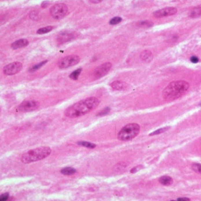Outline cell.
Segmentation results:
<instances>
[{
  "label": "cell",
  "instance_id": "30",
  "mask_svg": "<svg viewBox=\"0 0 201 201\" xmlns=\"http://www.w3.org/2000/svg\"><path fill=\"white\" fill-rule=\"evenodd\" d=\"M177 200H187V201H190L191 199L190 198H187V197H180V198H178Z\"/></svg>",
  "mask_w": 201,
  "mask_h": 201
},
{
  "label": "cell",
  "instance_id": "11",
  "mask_svg": "<svg viewBox=\"0 0 201 201\" xmlns=\"http://www.w3.org/2000/svg\"><path fill=\"white\" fill-rule=\"evenodd\" d=\"M75 36V33L73 32H69V31H63L62 33H60L57 37V40L59 43H66L68 42L71 40H73Z\"/></svg>",
  "mask_w": 201,
  "mask_h": 201
},
{
  "label": "cell",
  "instance_id": "28",
  "mask_svg": "<svg viewBox=\"0 0 201 201\" xmlns=\"http://www.w3.org/2000/svg\"><path fill=\"white\" fill-rule=\"evenodd\" d=\"M142 168H143V167H142L141 165L137 166V167H135V168H133L131 169V173H135V172H138V171H139V169H141Z\"/></svg>",
  "mask_w": 201,
  "mask_h": 201
},
{
  "label": "cell",
  "instance_id": "20",
  "mask_svg": "<svg viewBox=\"0 0 201 201\" xmlns=\"http://www.w3.org/2000/svg\"><path fill=\"white\" fill-rule=\"evenodd\" d=\"M54 27L52 26H47V27H42V28H40V29L37 30V33L38 34H47L48 32H50L53 30Z\"/></svg>",
  "mask_w": 201,
  "mask_h": 201
},
{
  "label": "cell",
  "instance_id": "32",
  "mask_svg": "<svg viewBox=\"0 0 201 201\" xmlns=\"http://www.w3.org/2000/svg\"><path fill=\"white\" fill-rule=\"evenodd\" d=\"M0 112H1V108H0Z\"/></svg>",
  "mask_w": 201,
  "mask_h": 201
},
{
  "label": "cell",
  "instance_id": "8",
  "mask_svg": "<svg viewBox=\"0 0 201 201\" xmlns=\"http://www.w3.org/2000/svg\"><path fill=\"white\" fill-rule=\"evenodd\" d=\"M22 68V64L20 62H14L7 65L3 69V73L7 75H12L19 73Z\"/></svg>",
  "mask_w": 201,
  "mask_h": 201
},
{
  "label": "cell",
  "instance_id": "12",
  "mask_svg": "<svg viewBox=\"0 0 201 201\" xmlns=\"http://www.w3.org/2000/svg\"><path fill=\"white\" fill-rule=\"evenodd\" d=\"M110 87L117 91H125L129 88V85L124 82L114 81L110 84Z\"/></svg>",
  "mask_w": 201,
  "mask_h": 201
},
{
  "label": "cell",
  "instance_id": "14",
  "mask_svg": "<svg viewBox=\"0 0 201 201\" xmlns=\"http://www.w3.org/2000/svg\"><path fill=\"white\" fill-rule=\"evenodd\" d=\"M189 16L191 17V19H197V18H200L201 17V5L196 6L190 12Z\"/></svg>",
  "mask_w": 201,
  "mask_h": 201
},
{
  "label": "cell",
  "instance_id": "2",
  "mask_svg": "<svg viewBox=\"0 0 201 201\" xmlns=\"http://www.w3.org/2000/svg\"><path fill=\"white\" fill-rule=\"evenodd\" d=\"M189 87L190 85L186 81L172 82L163 90L162 96L165 100L173 101L181 97L188 90Z\"/></svg>",
  "mask_w": 201,
  "mask_h": 201
},
{
  "label": "cell",
  "instance_id": "6",
  "mask_svg": "<svg viewBox=\"0 0 201 201\" xmlns=\"http://www.w3.org/2000/svg\"><path fill=\"white\" fill-rule=\"evenodd\" d=\"M80 61V57L77 55H70L65 56L58 62V67L60 69H67L78 64Z\"/></svg>",
  "mask_w": 201,
  "mask_h": 201
},
{
  "label": "cell",
  "instance_id": "10",
  "mask_svg": "<svg viewBox=\"0 0 201 201\" xmlns=\"http://www.w3.org/2000/svg\"><path fill=\"white\" fill-rule=\"evenodd\" d=\"M178 12V9L174 7H167L158 10L154 12V16L156 18H162V17L171 16L175 15Z\"/></svg>",
  "mask_w": 201,
  "mask_h": 201
},
{
  "label": "cell",
  "instance_id": "7",
  "mask_svg": "<svg viewBox=\"0 0 201 201\" xmlns=\"http://www.w3.org/2000/svg\"><path fill=\"white\" fill-rule=\"evenodd\" d=\"M39 106V102H35V101H27V102H25L21 103L18 107L17 110L21 112H31L38 109Z\"/></svg>",
  "mask_w": 201,
  "mask_h": 201
},
{
  "label": "cell",
  "instance_id": "31",
  "mask_svg": "<svg viewBox=\"0 0 201 201\" xmlns=\"http://www.w3.org/2000/svg\"><path fill=\"white\" fill-rule=\"evenodd\" d=\"M103 0H90V2H92V3H94V4H97V3H100V2H102Z\"/></svg>",
  "mask_w": 201,
  "mask_h": 201
},
{
  "label": "cell",
  "instance_id": "24",
  "mask_svg": "<svg viewBox=\"0 0 201 201\" xmlns=\"http://www.w3.org/2000/svg\"><path fill=\"white\" fill-rule=\"evenodd\" d=\"M192 169L195 172H197L198 174H201V164L199 163H194L192 165Z\"/></svg>",
  "mask_w": 201,
  "mask_h": 201
},
{
  "label": "cell",
  "instance_id": "22",
  "mask_svg": "<svg viewBox=\"0 0 201 201\" xmlns=\"http://www.w3.org/2000/svg\"><path fill=\"white\" fill-rule=\"evenodd\" d=\"M169 129V127H163V128H160L158 129V130H157L154 131L153 133H152L149 134V136H156V135H158V134H161V133H164V132H165V131H167Z\"/></svg>",
  "mask_w": 201,
  "mask_h": 201
},
{
  "label": "cell",
  "instance_id": "29",
  "mask_svg": "<svg viewBox=\"0 0 201 201\" xmlns=\"http://www.w3.org/2000/svg\"><path fill=\"white\" fill-rule=\"evenodd\" d=\"M191 61L192 62H193V63H197V62H199V59H198V57H197V56H192L191 58Z\"/></svg>",
  "mask_w": 201,
  "mask_h": 201
},
{
  "label": "cell",
  "instance_id": "16",
  "mask_svg": "<svg viewBox=\"0 0 201 201\" xmlns=\"http://www.w3.org/2000/svg\"><path fill=\"white\" fill-rule=\"evenodd\" d=\"M159 183H161L162 185H165V186H169L173 183V179L168 175L162 176L159 178Z\"/></svg>",
  "mask_w": 201,
  "mask_h": 201
},
{
  "label": "cell",
  "instance_id": "13",
  "mask_svg": "<svg viewBox=\"0 0 201 201\" xmlns=\"http://www.w3.org/2000/svg\"><path fill=\"white\" fill-rule=\"evenodd\" d=\"M28 44H29V42H28V40H27L20 39V40H16V41L14 42V43H13L12 45H11V47H12V49H15V50H16V49H19V48L25 47H26V46L28 45Z\"/></svg>",
  "mask_w": 201,
  "mask_h": 201
},
{
  "label": "cell",
  "instance_id": "26",
  "mask_svg": "<svg viewBox=\"0 0 201 201\" xmlns=\"http://www.w3.org/2000/svg\"><path fill=\"white\" fill-rule=\"evenodd\" d=\"M109 112H110V108H106L105 109L102 110V111L100 112L99 114H97V116H104V115H106V114H108Z\"/></svg>",
  "mask_w": 201,
  "mask_h": 201
},
{
  "label": "cell",
  "instance_id": "15",
  "mask_svg": "<svg viewBox=\"0 0 201 201\" xmlns=\"http://www.w3.org/2000/svg\"><path fill=\"white\" fill-rule=\"evenodd\" d=\"M152 57V54L149 50H143L140 54V58L142 59V60L145 61V62H149V60H151Z\"/></svg>",
  "mask_w": 201,
  "mask_h": 201
},
{
  "label": "cell",
  "instance_id": "19",
  "mask_svg": "<svg viewBox=\"0 0 201 201\" xmlns=\"http://www.w3.org/2000/svg\"><path fill=\"white\" fill-rule=\"evenodd\" d=\"M78 145H81V146H84V147L89 148V149H94V148L96 147L95 144L94 143H89V142L86 141H79L78 142Z\"/></svg>",
  "mask_w": 201,
  "mask_h": 201
},
{
  "label": "cell",
  "instance_id": "1",
  "mask_svg": "<svg viewBox=\"0 0 201 201\" xmlns=\"http://www.w3.org/2000/svg\"><path fill=\"white\" fill-rule=\"evenodd\" d=\"M98 104H99V100L97 97H88L86 99L80 101L69 107L65 110L64 114L67 117L75 118L89 113L93 109L97 108Z\"/></svg>",
  "mask_w": 201,
  "mask_h": 201
},
{
  "label": "cell",
  "instance_id": "27",
  "mask_svg": "<svg viewBox=\"0 0 201 201\" xmlns=\"http://www.w3.org/2000/svg\"><path fill=\"white\" fill-rule=\"evenodd\" d=\"M8 196L9 195H8V193H3V194L0 196V200H7L8 199Z\"/></svg>",
  "mask_w": 201,
  "mask_h": 201
},
{
  "label": "cell",
  "instance_id": "4",
  "mask_svg": "<svg viewBox=\"0 0 201 201\" xmlns=\"http://www.w3.org/2000/svg\"><path fill=\"white\" fill-rule=\"evenodd\" d=\"M140 127L137 123H130L123 127L118 133V139L121 141H130L137 137Z\"/></svg>",
  "mask_w": 201,
  "mask_h": 201
},
{
  "label": "cell",
  "instance_id": "23",
  "mask_svg": "<svg viewBox=\"0 0 201 201\" xmlns=\"http://www.w3.org/2000/svg\"><path fill=\"white\" fill-rule=\"evenodd\" d=\"M121 21H122V19H121L120 17H114V18H113V19L110 20L109 23H110V25H115L119 24L120 22H121Z\"/></svg>",
  "mask_w": 201,
  "mask_h": 201
},
{
  "label": "cell",
  "instance_id": "17",
  "mask_svg": "<svg viewBox=\"0 0 201 201\" xmlns=\"http://www.w3.org/2000/svg\"><path fill=\"white\" fill-rule=\"evenodd\" d=\"M60 172L64 175H72L76 172V170L75 168H71V167H67V168H62V170L60 171Z\"/></svg>",
  "mask_w": 201,
  "mask_h": 201
},
{
  "label": "cell",
  "instance_id": "9",
  "mask_svg": "<svg viewBox=\"0 0 201 201\" xmlns=\"http://www.w3.org/2000/svg\"><path fill=\"white\" fill-rule=\"evenodd\" d=\"M112 67V64L110 62H105L104 64L101 65L95 69L94 71V76L96 79H100L102 77L104 76L108 73Z\"/></svg>",
  "mask_w": 201,
  "mask_h": 201
},
{
  "label": "cell",
  "instance_id": "3",
  "mask_svg": "<svg viewBox=\"0 0 201 201\" xmlns=\"http://www.w3.org/2000/svg\"><path fill=\"white\" fill-rule=\"evenodd\" d=\"M51 153V149L48 146H43L37 149H31L30 151L25 152L21 156V162L25 164L31 162H37L48 157Z\"/></svg>",
  "mask_w": 201,
  "mask_h": 201
},
{
  "label": "cell",
  "instance_id": "5",
  "mask_svg": "<svg viewBox=\"0 0 201 201\" xmlns=\"http://www.w3.org/2000/svg\"><path fill=\"white\" fill-rule=\"evenodd\" d=\"M50 15L53 18L56 19H62L67 15L68 13V8L65 4L59 3L54 5L52 8H50Z\"/></svg>",
  "mask_w": 201,
  "mask_h": 201
},
{
  "label": "cell",
  "instance_id": "25",
  "mask_svg": "<svg viewBox=\"0 0 201 201\" xmlns=\"http://www.w3.org/2000/svg\"><path fill=\"white\" fill-rule=\"evenodd\" d=\"M153 23L152 22L150 21H142L141 23H139V26L143 27H149L152 26Z\"/></svg>",
  "mask_w": 201,
  "mask_h": 201
},
{
  "label": "cell",
  "instance_id": "21",
  "mask_svg": "<svg viewBox=\"0 0 201 201\" xmlns=\"http://www.w3.org/2000/svg\"><path fill=\"white\" fill-rule=\"evenodd\" d=\"M47 62V60H44V61H42L41 62H40V63H38V64L35 65V66H33V67L30 69L29 71L30 72H34V71L37 70V69H39L40 67H43L44 65H45Z\"/></svg>",
  "mask_w": 201,
  "mask_h": 201
},
{
  "label": "cell",
  "instance_id": "18",
  "mask_svg": "<svg viewBox=\"0 0 201 201\" xmlns=\"http://www.w3.org/2000/svg\"><path fill=\"white\" fill-rule=\"evenodd\" d=\"M82 71V68H79L78 69H76V70L73 71V73L69 75V78L73 79V80H77L79 75H80V74H81Z\"/></svg>",
  "mask_w": 201,
  "mask_h": 201
}]
</instances>
